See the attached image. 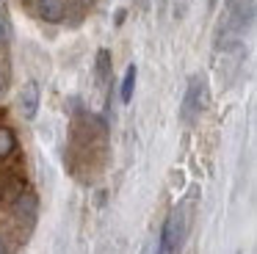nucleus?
Wrapping results in <instances>:
<instances>
[{
	"instance_id": "nucleus-2",
	"label": "nucleus",
	"mask_w": 257,
	"mask_h": 254,
	"mask_svg": "<svg viewBox=\"0 0 257 254\" xmlns=\"http://www.w3.org/2000/svg\"><path fill=\"white\" fill-rule=\"evenodd\" d=\"M202 94H205V86H202V80H199V77H191L188 91H185V99H183V121H194L196 116H199L202 105H205Z\"/></svg>"
},
{
	"instance_id": "nucleus-9",
	"label": "nucleus",
	"mask_w": 257,
	"mask_h": 254,
	"mask_svg": "<svg viewBox=\"0 0 257 254\" xmlns=\"http://www.w3.org/2000/svg\"><path fill=\"white\" fill-rule=\"evenodd\" d=\"M9 39H12V31H9V22L0 17V47L3 44H9Z\"/></svg>"
},
{
	"instance_id": "nucleus-5",
	"label": "nucleus",
	"mask_w": 257,
	"mask_h": 254,
	"mask_svg": "<svg viewBox=\"0 0 257 254\" xmlns=\"http://www.w3.org/2000/svg\"><path fill=\"white\" fill-rule=\"evenodd\" d=\"M67 14V0H39V17L45 22H61Z\"/></svg>"
},
{
	"instance_id": "nucleus-3",
	"label": "nucleus",
	"mask_w": 257,
	"mask_h": 254,
	"mask_svg": "<svg viewBox=\"0 0 257 254\" xmlns=\"http://www.w3.org/2000/svg\"><path fill=\"white\" fill-rule=\"evenodd\" d=\"M20 108H23L25 119H36V110H39V86L34 80H28L20 91Z\"/></svg>"
},
{
	"instance_id": "nucleus-10",
	"label": "nucleus",
	"mask_w": 257,
	"mask_h": 254,
	"mask_svg": "<svg viewBox=\"0 0 257 254\" xmlns=\"http://www.w3.org/2000/svg\"><path fill=\"white\" fill-rule=\"evenodd\" d=\"M207 6H210V9H213V6H216V0H207Z\"/></svg>"
},
{
	"instance_id": "nucleus-11",
	"label": "nucleus",
	"mask_w": 257,
	"mask_h": 254,
	"mask_svg": "<svg viewBox=\"0 0 257 254\" xmlns=\"http://www.w3.org/2000/svg\"><path fill=\"white\" fill-rule=\"evenodd\" d=\"M83 3H91V0H83Z\"/></svg>"
},
{
	"instance_id": "nucleus-7",
	"label": "nucleus",
	"mask_w": 257,
	"mask_h": 254,
	"mask_svg": "<svg viewBox=\"0 0 257 254\" xmlns=\"http://www.w3.org/2000/svg\"><path fill=\"white\" fill-rule=\"evenodd\" d=\"M108 80H111V53H108V50H100V53H97V83L105 86Z\"/></svg>"
},
{
	"instance_id": "nucleus-8",
	"label": "nucleus",
	"mask_w": 257,
	"mask_h": 254,
	"mask_svg": "<svg viewBox=\"0 0 257 254\" xmlns=\"http://www.w3.org/2000/svg\"><path fill=\"white\" fill-rule=\"evenodd\" d=\"M14 149H17V138H14V133L9 130V127L0 124V160L9 158Z\"/></svg>"
},
{
	"instance_id": "nucleus-4",
	"label": "nucleus",
	"mask_w": 257,
	"mask_h": 254,
	"mask_svg": "<svg viewBox=\"0 0 257 254\" xmlns=\"http://www.w3.org/2000/svg\"><path fill=\"white\" fill-rule=\"evenodd\" d=\"M14 213H17L20 221H28V224H34L36 218V196L34 193H20L17 199H14Z\"/></svg>"
},
{
	"instance_id": "nucleus-12",
	"label": "nucleus",
	"mask_w": 257,
	"mask_h": 254,
	"mask_svg": "<svg viewBox=\"0 0 257 254\" xmlns=\"http://www.w3.org/2000/svg\"><path fill=\"white\" fill-rule=\"evenodd\" d=\"M144 3H147V0H144Z\"/></svg>"
},
{
	"instance_id": "nucleus-1",
	"label": "nucleus",
	"mask_w": 257,
	"mask_h": 254,
	"mask_svg": "<svg viewBox=\"0 0 257 254\" xmlns=\"http://www.w3.org/2000/svg\"><path fill=\"white\" fill-rule=\"evenodd\" d=\"M183 237H185V218H183V210H172L163 224L161 232V243H158V254H174L180 246H183Z\"/></svg>"
},
{
	"instance_id": "nucleus-6",
	"label": "nucleus",
	"mask_w": 257,
	"mask_h": 254,
	"mask_svg": "<svg viewBox=\"0 0 257 254\" xmlns=\"http://www.w3.org/2000/svg\"><path fill=\"white\" fill-rule=\"evenodd\" d=\"M136 77H139V69H136V64L127 66V72H124V80H122V88H119V99H122L124 105L133 99V91H136Z\"/></svg>"
}]
</instances>
